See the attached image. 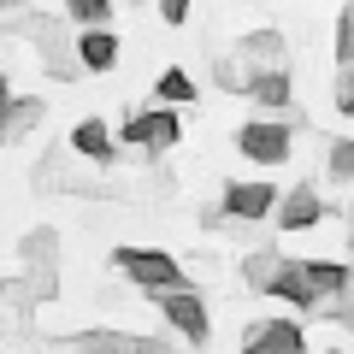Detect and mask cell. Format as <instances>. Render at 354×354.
I'll return each instance as SVG.
<instances>
[{"instance_id":"cell-1","label":"cell","mask_w":354,"mask_h":354,"mask_svg":"<svg viewBox=\"0 0 354 354\" xmlns=\"http://www.w3.org/2000/svg\"><path fill=\"white\" fill-rule=\"evenodd\" d=\"M348 278H354V272H348V266H337V260H278L266 295L295 301V307H313V313H319V307H325Z\"/></svg>"},{"instance_id":"cell-2","label":"cell","mask_w":354,"mask_h":354,"mask_svg":"<svg viewBox=\"0 0 354 354\" xmlns=\"http://www.w3.org/2000/svg\"><path fill=\"white\" fill-rule=\"evenodd\" d=\"M113 266L124 272L130 283H136L142 295H165V290H189V278H183V266L171 260V254L160 248H118Z\"/></svg>"},{"instance_id":"cell-3","label":"cell","mask_w":354,"mask_h":354,"mask_svg":"<svg viewBox=\"0 0 354 354\" xmlns=\"http://www.w3.org/2000/svg\"><path fill=\"white\" fill-rule=\"evenodd\" d=\"M153 301H160L165 325H171L183 342H195V348H201V342L213 337V319H207V301H201L195 290H165V295H153Z\"/></svg>"},{"instance_id":"cell-4","label":"cell","mask_w":354,"mask_h":354,"mask_svg":"<svg viewBox=\"0 0 354 354\" xmlns=\"http://www.w3.org/2000/svg\"><path fill=\"white\" fill-rule=\"evenodd\" d=\"M183 136V124H177V113L171 106H160V113H130L124 118V130H118V142H130V148H148V153H165L171 142Z\"/></svg>"},{"instance_id":"cell-5","label":"cell","mask_w":354,"mask_h":354,"mask_svg":"<svg viewBox=\"0 0 354 354\" xmlns=\"http://www.w3.org/2000/svg\"><path fill=\"white\" fill-rule=\"evenodd\" d=\"M236 148L260 165H283L290 160V124L283 118H254V124L236 130Z\"/></svg>"},{"instance_id":"cell-6","label":"cell","mask_w":354,"mask_h":354,"mask_svg":"<svg viewBox=\"0 0 354 354\" xmlns=\"http://www.w3.org/2000/svg\"><path fill=\"white\" fill-rule=\"evenodd\" d=\"M307 330L295 319H254L248 337H242V354H301Z\"/></svg>"},{"instance_id":"cell-7","label":"cell","mask_w":354,"mask_h":354,"mask_svg":"<svg viewBox=\"0 0 354 354\" xmlns=\"http://www.w3.org/2000/svg\"><path fill=\"white\" fill-rule=\"evenodd\" d=\"M236 59L242 71H290V41H283V30H248L236 41Z\"/></svg>"},{"instance_id":"cell-8","label":"cell","mask_w":354,"mask_h":354,"mask_svg":"<svg viewBox=\"0 0 354 354\" xmlns=\"http://www.w3.org/2000/svg\"><path fill=\"white\" fill-rule=\"evenodd\" d=\"M272 207H278V189L272 183H225V213L242 218V225H254V218H272Z\"/></svg>"},{"instance_id":"cell-9","label":"cell","mask_w":354,"mask_h":354,"mask_svg":"<svg viewBox=\"0 0 354 354\" xmlns=\"http://www.w3.org/2000/svg\"><path fill=\"white\" fill-rule=\"evenodd\" d=\"M242 95H248L254 106H266V113H290V101H295V88H290V71H248Z\"/></svg>"},{"instance_id":"cell-10","label":"cell","mask_w":354,"mask_h":354,"mask_svg":"<svg viewBox=\"0 0 354 354\" xmlns=\"http://www.w3.org/2000/svg\"><path fill=\"white\" fill-rule=\"evenodd\" d=\"M65 148H71L77 160H95V165H106V160L118 153V136L101 124V118H83V124L71 130V142H65Z\"/></svg>"},{"instance_id":"cell-11","label":"cell","mask_w":354,"mask_h":354,"mask_svg":"<svg viewBox=\"0 0 354 354\" xmlns=\"http://www.w3.org/2000/svg\"><path fill=\"white\" fill-rule=\"evenodd\" d=\"M272 213H278L283 230H307V225H319V218H325V201H319V189H290Z\"/></svg>"},{"instance_id":"cell-12","label":"cell","mask_w":354,"mask_h":354,"mask_svg":"<svg viewBox=\"0 0 354 354\" xmlns=\"http://www.w3.org/2000/svg\"><path fill=\"white\" fill-rule=\"evenodd\" d=\"M71 48H77V59H83V71H95V77L118 65V36L113 30H83Z\"/></svg>"},{"instance_id":"cell-13","label":"cell","mask_w":354,"mask_h":354,"mask_svg":"<svg viewBox=\"0 0 354 354\" xmlns=\"http://www.w3.org/2000/svg\"><path fill=\"white\" fill-rule=\"evenodd\" d=\"M41 118H48V101H36V95H12V101H6V142H24Z\"/></svg>"},{"instance_id":"cell-14","label":"cell","mask_w":354,"mask_h":354,"mask_svg":"<svg viewBox=\"0 0 354 354\" xmlns=\"http://www.w3.org/2000/svg\"><path fill=\"white\" fill-rule=\"evenodd\" d=\"M41 65H48V77H59V83H71V77H83V59L71 53V41H65V36L41 41Z\"/></svg>"},{"instance_id":"cell-15","label":"cell","mask_w":354,"mask_h":354,"mask_svg":"<svg viewBox=\"0 0 354 354\" xmlns=\"http://www.w3.org/2000/svg\"><path fill=\"white\" fill-rule=\"evenodd\" d=\"M153 95H160L165 106H183V101H195V77L183 71V65H165L160 83H153Z\"/></svg>"},{"instance_id":"cell-16","label":"cell","mask_w":354,"mask_h":354,"mask_svg":"<svg viewBox=\"0 0 354 354\" xmlns=\"http://www.w3.org/2000/svg\"><path fill=\"white\" fill-rule=\"evenodd\" d=\"M65 18L83 30H106L113 24V0H65Z\"/></svg>"},{"instance_id":"cell-17","label":"cell","mask_w":354,"mask_h":354,"mask_svg":"<svg viewBox=\"0 0 354 354\" xmlns=\"http://www.w3.org/2000/svg\"><path fill=\"white\" fill-rule=\"evenodd\" d=\"M71 354H130V337L124 330H83L71 342Z\"/></svg>"},{"instance_id":"cell-18","label":"cell","mask_w":354,"mask_h":354,"mask_svg":"<svg viewBox=\"0 0 354 354\" xmlns=\"http://www.w3.org/2000/svg\"><path fill=\"white\" fill-rule=\"evenodd\" d=\"M278 260H283L278 248H254L248 260H242V283H248V290H266V283H272V272H278Z\"/></svg>"},{"instance_id":"cell-19","label":"cell","mask_w":354,"mask_h":354,"mask_svg":"<svg viewBox=\"0 0 354 354\" xmlns=\"http://www.w3.org/2000/svg\"><path fill=\"white\" fill-rule=\"evenodd\" d=\"M59 260V236L53 230H30L24 236V266H53Z\"/></svg>"},{"instance_id":"cell-20","label":"cell","mask_w":354,"mask_h":354,"mask_svg":"<svg viewBox=\"0 0 354 354\" xmlns=\"http://www.w3.org/2000/svg\"><path fill=\"white\" fill-rule=\"evenodd\" d=\"M337 71H354V0L337 18Z\"/></svg>"},{"instance_id":"cell-21","label":"cell","mask_w":354,"mask_h":354,"mask_svg":"<svg viewBox=\"0 0 354 354\" xmlns=\"http://www.w3.org/2000/svg\"><path fill=\"white\" fill-rule=\"evenodd\" d=\"M325 165H330V177H337V183H354V136H342V142H330V153H325Z\"/></svg>"},{"instance_id":"cell-22","label":"cell","mask_w":354,"mask_h":354,"mask_svg":"<svg viewBox=\"0 0 354 354\" xmlns=\"http://www.w3.org/2000/svg\"><path fill=\"white\" fill-rule=\"evenodd\" d=\"M213 83H218V88H242V83H248L242 59H230V53H225V59H213Z\"/></svg>"},{"instance_id":"cell-23","label":"cell","mask_w":354,"mask_h":354,"mask_svg":"<svg viewBox=\"0 0 354 354\" xmlns=\"http://www.w3.org/2000/svg\"><path fill=\"white\" fill-rule=\"evenodd\" d=\"M330 101H337L342 118H354V71H337V83H330Z\"/></svg>"},{"instance_id":"cell-24","label":"cell","mask_w":354,"mask_h":354,"mask_svg":"<svg viewBox=\"0 0 354 354\" xmlns=\"http://www.w3.org/2000/svg\"><path fill=\"white\" fill-rule=\"evenodd\" d=\"M160 18L165 24H189V0H160Z\"/></svg>"},{"instance_id":"cell-25","label":"cell","mask_w":354,"mask_h":354,"mask_svg":"<svg viewBox=\"0 0 354 354\" xmlns=\"http://www.w3.org/2000/svg\"><path fill=\"white\" fill-rule=\"evenodd\" d=\"M130 354H171L165 337H130Z\"/></svg>"},{"instance_id":"cell-26","label":"cell","mask_w":354,"mask_h":354,"mask_svg":"<svg viewBox=\"0 0 354 354\" xmlns=\"http://www.w3.org/2000/svg\"><path fill=\"white\" fill-rule=\"evenodd\" d=\"M0 12H6V18H18V12H30V0H0Z\"/></svg>"},{"instance_id":"cell-27","label":"cell","mask_w":354,"mask_h":354,"mask_svg":"<svg viewBox=\"0 0 354 354\" xmlns=\"http://www.w3.org/2000/svg\"><path fill=\"white\" fill-rule=\"evenodd\" d=\"M6 101H12V88H6V77H0V106H6Z\"/></svg>"},{"instance_id":"cell-28","label":"cell","mask_w":354,"mask_h":354,"mask_svg":"<svg viewBox=\"0 0 354 354\" xmlns=\"http://www.w3.org/2000/svg\"><path fill=\"white\" fill-rule=\"evenodd\" d=\"M348 248H354V230H348Z\"/></svg>"},{"instance_id":"cell-29","label":"cell","mask_w":354,"mask_h":354,"mask_svg":"<svg viewBox=\"0 0 354 354\" xmlns=\"http://www.w3.org/2000/svg\"><path fill=\"white\" fill-rule=\"evenodd\" d=\"M325 354H342V348H325Z\"/></svg>"},{"instance_id":"cell-30","label":"cell","mask_w":354,"mask_h":354,"mask_svg":"<svg viewBox=\"0 0 354 354\" xmlns=\"http://www.w3.org/2000/svg\"><path fill=\"white\" fill-rule=\"evenodd\" d=\"M0 295H6V283H0Z\"/></svg>"},{"instance_id":"cell-31","label":"cell","mask_w":354,"mask_h":354,"mask_svg":"<svg viewBox=\"0 0 354 354\" xmlns=\"http://www.w3.org/2000/svg\"><path fill=\"white\" fill-rule=\"evenodd\" d=\"M136 6H142V0H136Z\"/></svg>"}]
</instances>
